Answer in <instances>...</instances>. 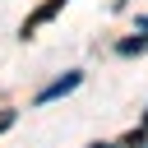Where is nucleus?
Returning a JSON list of instances; mask_svg holds the SVG:
<instances>
[{
    "label": "nucleus",
    "instance_id": "obj_1",
    "mask_svg": "<svg viewBox=\"0 0 148 148\" xmlns=\"http://www.w3.org/2000/svg\"><path fill=\"white\" fill-rule=\"evenodd\" d=\"M65 5H69V0H42V5H37V9H32L28 18H23V28H18V37H32L37 28H46V23H51V18H56V14L65 9Z\"/></svg>",
    "mask_w": 148,
    "mask_h": 148
},
{
    "label": "nucleus",
    "instance_id": "obj_3",
    "mask_svg": "<svg viewBox=\"0 0 148 148\" xmlns=\"http://www.w3.org/2000/svg\"><path fill=\"white\" fill-rule=\"evenodd\" d=\"M143 143H148V130L139 125V130H130V134H125V139H120L116 148H143Z\"/></svg>",
    "mask_w": 148,
    "mask_h": 148
},
{
    "label": "nucleus",
    "instance_id": "obj_7",
    "mask_svg": "<svg viewBox=\"0 0 148 148\" xmlns=\"http://www.w3.org/2000/svg\"><path fill=\"white\" fill-rule=\"evenodd\" d=\"M143 130H148V116H143Z\"/></svg>",
    "mask_w": 148,
    "mask_h": 148
},
{
    "label": "nucleus",
    "instance_id": "obj_4",
    "mask_svg": "<svg viewBox=\"0 0 148 148\" xmlns=\"http://www.w3.org/2000/svg\"><path fill=\"white\" fill-rule=\"evenodd\" d=\"M134 51H148V37H125L120 42V56H134Z\"/></svg>",
    "mask_w": 148,
    "mask_h": 148
},
{
    "label": "nucleus",
    "instance_id": "obj_5",
    "mask_svg": "<svg viewBox=\"0 0 148 148\" xmlns=\"http://www.w3.org/2000/svg\"><path fill=\"white\" fill-rule=\"evenodd\" d=\"M14 125V111H0V130H9Z\"/></svg>",
    "mask_w": 148,
    "mask_h": 148
},
{
    "label": "nucleus",
    "instance_id": "obj_2",
    "mask_svg": "<svg viewBox=\"0 0 148 148\" xmlns=\"http://www.w3.org/2000/svg\"><path fill=\"white\" fill-rule=\"evenodd\" d=\"M79 79H83V74H65V79H56V83H46V88L37 92V106H46V102H56V97H65V92H74V88H79Z\"/></svg>",
    "mask_w": 148,
    "mask_h": 148
},
{
    "label": "nucleus",
    "instance_id": "obj_6",
    "mask_svg": "<svg viewBox=\"0 0 148 148\" xmlns=\"http://www.w3.org/2000/svg\"><path fill=\"white\" fill-rule=\"evenodd\" d=\"M139 28H148V18H139Z\"/></svg>",
    "mask_w": 148,
    "mask_h": 148
}]
</instances>
